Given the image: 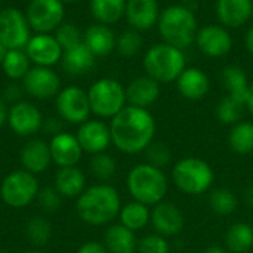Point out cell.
Returning <instances> with one entry per match:
<instances>
[{"instance_id": "obj_1", "label": "cell", "mask_w": 253, "mask_h": 253, "mask_svg": "<svg viewBox=\"0 0 253 253\" xmlns=\"http://www.w3.org/2000/svg\"><path fill=\"white\" fill-rule=\"evenodd\" d=\"M111 142L125 154H139L154 141L156 120L147 108L126 105L110 123Z\"/></svg>"}, {"instance_id": "obj_2", "label": "cell", "mask_w": 253, "mask_h": 253, "mask_svg": "<svg viewBox=\"0 0 253 253\" xmlns=\"http://www.w3.org/2000/svg\"><path fill=\"white\" fill-rule=\"evenodd\" d=\"M122 209V199L119 191L108 184H96L86 188L76 203L79 218L95 227L113 222Z\"/></svg>"}, {"instance_id": "obj_3", "label": "cell", "mask_w": 253, "mask_h": 253, "mask_svg": "<svg viewBox=\"0 0 253 253\" xmlns=\"http://www.w3.org/2000/svg\"><path fill=\"white\" fill-rule=\"evenodd\" d=\"M126 185L130 197L147 206H156L165 202L169 190V181L163 169L148 163L133 166L127 173Z\"/></svg>"}, {"instance_id": "obj_4", "label": "cell", "mask_w": 253, "mask_h": 253, "mask_svg": "<svg viewBox=\"0 0 253 253\" xmlns=\"http://www.w3.org/2000/svg\"><path fill=\"white\" fill-rule=\"evenodd\" d=\"M159 33L165 43L185 49L196 42L199 31L194 12L185 4H172L160 12Z\"/></svg>"}, {"instance_id": "obj_5", "label": "cell", "mask_w": 253, "mask_h": 253, "mask_svg": "<svg viewBox=\"0 0 253 253\" xmlns=\"http://www.w3.org/2000/svg\"><path fill=\"white\" fill-rule=\"evenodd\" d=\"M145 74L160 84L176 82L181 73L187 68V59L182 49L168 43L153 44L142 59Z\"/></svg>"}, {"instance_id": "obj_6", "label": "cell", "mask_w": 253, "mask_h": 253, "mask_svg": "<svg viewBox=\"0 0 253 253\" xmlns=\"http://www.w3.org/2000/svg\"><path fill=\"white\" fill-rule=\"evenodd\" d=\"M215 181L212 166L200 157H184L172 168V182L187 196H202L208 193Z\"/></svg>"}, {"instance_id": "obj_7", "label": "cell", "mask_w": 253, "mask_h": 253, "mask_svg": "<svg viewBox=\"0 0 253 253\" xmlns=\"http://www.w3.org/2000/svg\"><path fill=\"white\" fill-rule=\"evenodd\" d=\"M90 111L102 119H113L127 104L126 87L114 79H99L87 90Z\"/></svg>"}, {"instance_id": "obj_8", "label": "cell", "mask_w": 253, "mask_h": 253, "mask_svg": "<svg viewBox=\"0 0 253 253\" xmlns=\"http://www.w3.org/2000/svg\"><path fill=\"white\" fill-rule=\"evenodd\" d=\"M39 194V182L36 175L27 170H15L9 173L0 185L1 200L13 209L28 206Z\"/></svg>"}, {"instance_id": "obj_9", "label": "cell", "mask_w": 253, "mask_h": 253, "mask_svg": "<svg viewBox=\"0 0 253 253\" xmlns=\"http://www.w3.org/2000/svg\"><path fill=\"white\" fill-rule=\"evenodd\" d=\"M30 40L27 16L16 7L0 10V43L7 49H22Z\"/></svg>"}, {"instance_id": "obj_10", "label": "cell", "mask_w": 253, "mask_h": 253, "mask_svg": "<svg viewBox=\"0 0 253 253\" xmlns=\"http://www.w3.org/2000/svg\"><path fill=\"white\" fill-rule=\"evenodd\" d=\"M25 16L30 28L39 34H47L62 24L64 3L61 0H31Z\"/></svg>"}, {"instance_id": "obj_11", "label": "cell", "mask_w": 253, "mask_h": 253, "mask_svg": "<svg viewBox=\"0 0 253 253\" xmlns=\"http://www.w3.org/2000/svg\"><path fill=\"white\" fill-rule=\"evenodd\" d=\"M56 110L59 116L74 125H82L89 120L90 104L87 98V92H84L79 86H68L59 90L56 96Z\"/></svg>"}, {"instance_id": "obj_12", "label": "cell", "mask_w": 253, "mask_h": 253, "mask_svg": "<svg viewBox=\"0 0 253 253\" xmlns=\"http://www.w3.org/2000/svg\"><path fill=\"white\" fill-rule=\"evenodd\" d=\"M24 90L37 99H47L59 93L61 80L59 76L50 67H33L22 79Z\"/></svg>"}, {"instance_id": "obj_13", "label": "cell", "mask_w": 253, "mask_h": 253, "mask_svg": "<svg viewBox=\"0 0 253 253\" xmlns=\"http://www.w3.org/2000/svg\"><path fill=\"white\" fill-rule=\"evenodd\" d=\"M196 44L209 58H222L233 49V37L222 25H206L197 31Z\"/></svg>"}, {"instance_id": "obj_14", "label": "cell", "mask_w": 253, "mask_h": 253, "mask_svg": "<svg viewBox=\"0 0 253 253\" xmlns=\"http://www.w3.org/2000/svg\"><path fill=\"white\" fill-rule=\"evenodd\" d=\"M151 225L156 234H160L166 239L175 237L184 230L185 218H184L182 211L176 205L170 202H162L153 206Z\"/></svg>"}, {"instance_id": "obj_15", "label": "cell", "mask_w": 253, "mask_h": 253, "mask_svg": "<svg viewBox=\"0 0 253 253\" xmlns=\"http://www.w3.org/2000/svg\"><path fill=\"white\" fill-rule=\"evenodd\" d=\"M7 123L18 136H31L42 129L43 117L40 110L31 102H16L12 105Z\"/></svg>"}, {"instance_id": "obj_16", "label": "cell", "mask_w": 253, "mask_h": 253, "mask_svg": "<svg viewBox=\"0 0 253 253\" xmlns=\"http://www.w3.org/2000/svg\"><path fill=\"white\" fill-rule=\"evenodd\" d=\"M76 136L80 142L82 150L92 156L105 153L113 144L110 126L101 120H87L82 123Z\"/></svg>"}, {"instance_id": "obj_17", "label": "cell", "mask_w": 253, "mask_h": 253, "mask_svg": "<svg viewBox=\"0 0 253 253\" xmlns=\"http://www.w3.org/2000/svg\"><path fill=\"white\" fill-rule=\"evenodd\" d=\"M25 53L39 67H52L58 61L62 59V47L59 46L55 36L50 34H37L34 37H30Z\"/></svg>"}, {"instance_id": "obj_18", "label": "cell", "mask_w": 253, "mask_h": 253, "mask_svg": "<svg viewBox=\"0 0 253 253\" xmlns=\"http://www.w3.org/2000/svg\"><path fill=\"white\" fill-rule=\"evenodd\" d=\"M125 16L136 31L153 28L159 22L160 7L157 0H126Z\"/></svg>"}, {"instance_id": "obj_19", "label": "cell", "mask_w": 253, "mask_h": 253, "mask_svg": "<svg viewBox=\"0 0 253 253\" xmlns=\"http://www.w3.org/2000/svg\"><path fill=\"white\" fill-rule=\"evenodd\" d=\"M49 148H50L52 162L59 168L76 166L82 159V153H83L77 136L68 132H61L52 136L49 142Z\"/></svg>"}, {"instance_id": "obj_20", "label": "cell", "mask_w": 253, "mask_h": 253, "mask_svg": "<svg viewBox=\"0 0 253 253\" xmlns=\"http://www.w3.org/2000/svg\"><path fill=\"white\" fill-rule=\"evenodd\" d=\"M216 16L225 28H240L253 16V0H216Z\"/></svg>"}, {"instance_id": "obj_21", "label": "cell", "mask_w": 253, "mask_h": 253, "mask_svg": "<svg viewBox=\"0 0 253 253\" xmlns=\"http://www.w3.org/2000/svg\"><path fill=\"white\" fill-rule=\"evenodd\" d=\"M176 89L179 95L188 101H200L211 89L208 74L197 67H187L176 79Z\"/></svg>"}, {"instance_id": "obj_22", "label": "cell", "mask_w": 253, "mask_h": 253, "mask_svg": "<svg viewBox=\"0 0 253 253\" xmlns=\"http://www.w3.org/2000/svg\"><path fill=\"white\" fill-rule=\"evenodd\" d=\"M160 98V83L145 76L133 79L126 87V101L129 105L147 108Z\"/></svg>"}, {"instance_id": "obj_23", "label": "cell", "mask_w": 253, "mask_h": 253, "mask_svg": "<svg viewBox=\"0 0 253 253\" xmlns=\"http://www.w3.org/2000/svg\"><path fill=\"white\" fill-rule=\"evenodd\" d=\"M19 160L24 170L33 175L44 172L52 162L49 144L42 139L28 141L19 153Z\"/></svg>"}, {"instance_id": "obj_24", "label": "cell", "mask_w": 253, "mask_h": 253, "mask_svg": "<svg viewBox=\"0 0 253 253\" xmlns=\"http://www.w3.org/2000/svg\"><path fill=\"white\" fill-rule=\"evenodd\" d=\"M116 36L108 25L93 24L83 34V43L95 56H107L116 49Z\"/></svg>"}, {"instance_id": "obj_25", "label": "cell", "mask_w": 253, "mask_h": 253, "mask_svg": "<svg viewBox=\"0 0 253 253\" xmlns=\"http://www.w3.org/2000/svg\"><path fill=\"white\" fill-rule=\"evenodd\" d=\"M104 246L108 253H136L138 239L135 231L122 224H114L104 234Z\"/></svg>"}, {"instance_id": "obj_26", "label": "cell", "mask_w": 253, "mask_h": 253, "mask_svg": "<svg viewBox=\"0 0 253 253\" xmlns=\"http://www.w3.org/2000/svg\"><path fill=\"white\" fill-rule=\"evenodd\" d=\"M55 190L61 197L76 199L86 190V176L76 166L61 168L55 176Z\"/></svg>"}, {"instance_id": "obj_27", "label": "cell", "mask_w": 253, "mask_h": 253, "mask_svg": "<svg viewBox=\"0 0 253 253\" xmlns=\"http://www.w3.org/2000/svg\"><path fill=\"white\" fill-rule=\"evenodd\" d=\"M221 79H222V84L227 90V95L246 105L251 84H249L245 70L239 65H227L222 70Z\"/></svg>"}, {"instance_id": "obj_28", "label": "cell", "mask_w": 253, "mask_h": 253, "mask_svg": "<svg viewBox=\"0 0 253 253\" xmlns=\"http://www.w3.org/2000/svg\"><path fill=\"white\" fill-rule=\"evenodd\" d=\"M95 55L89 50L84 43L77 44L62 53V67L71 76H80L87 73L95 65Z\"/></svg>"}, {"instance_id": "obj_29", "label": "cell", "mask_w": 253, "mask_h": 253, "mask_svg": "<svg viewBox=\"0 0 253 253\" xmlns=\"http://www.w3.org/2000/svg\"><path fill=\"white\" fill-rule=\"evenodd\" d=\"M120 224L132 231H141L151 222V211L150 206L132 200L122 206L119 213Z\"/></svg>"}, {"instance_id": "obj_30", "label": "cell", "mask_w": 253, "mask_h": 253, "mask_svg": "<svg viewBox=\"0 0 253 253\" xmlns=\"http://www.w3.org/2000/svg\"><path fill=\"white\" fill-rule=\"evenodd\" d=\"M225 248L230 253H246L253 248V227L248 222H236L225 233Z\"/></svg>"}, {"instance_id": "obj_31", "label": "cell", "mask_w": 253, "mask_h": 253, "mask_svg": "<svg viewBox=\"0 0 253 253\" xmlns=\"http://www.w3.org/2000/svg\"><path fill=\"white\" fill-rule=\"evenodd\" d=\"M126 10V0H90V12L93 18L104 25L119 22Z\"/></svg>"}, {"instance_id": "obj_32", "label": "cell", "mask_w": 253, "mask_h": 253, "mask_svg": "<svg viewBox=\"0 0 253 253\" xmlns=\"http://www.w3.org/2000/svg\"><path fill=\"white\" fill-rule=\"evenodd\" d=\"M230 148L240 156H248L253 153V123L243 122L233 125L228 133Z\"/></svg>"}, {"instance_id": "obj_33", "label": "cell", "mask_w": 253, "mask_h": 253, "mask_svg": "<svg viewBox=\"0 0 253 253\" xmlns=\"http://www.w3.org/2000/svg\"><path fill=\"white\" fill-rule=\"evenodd\" d=\"M209 206L219 216H230L239 208V199L230 188H215L209 194Z\"/></svg>"}, {"instance_id": "obj_34", "label": "cell", "mask_w": 253, "mask_h": 253, "mask_svg": "<svg viewBox=\"0 0 253 253\" xmlns=\"http://www.w3.org/2000/svg\"><path fill=\"white\" fill-rule=\"evenodd\" d=\"M1 67L4 74L10 80H19L24 79V76L30 70V58L21 49H12L7 50Z\"/></svg>"}, {"instance_id": "obj_35", "label": "cell", "mask_w": 253, "mask_h": 253, "mask_svg": "<svg viewBox=\"0 0 253 253\" xmlns=\"http://www.w3.org/2000/svg\"><path fill=\"white\" fill-rule=\"evenodd\" d=\"M245 108H246V105L243 102H240V101H237V99L227 95L216 105L215 114H216V119L221 123L233 126V125H236V123H239L242 120Z\"/></svg>"}, {"instance_id": "obj_36", "label": "cell", "mask_w": 253, "mask_h": 253, "mask_svg": "<svg viewBox=\"0 0 253 253\" xmlns=\"http://www.w3.org/2000/svg\"><path fill=\"white\" fill-rule=\"evenodd\" d=\"M25 234H27V239L34 246L42 248V246L47 245V242L52 237V225L43 216H34L27 222Z\"/></svg>"}, {"instance_id": "obj_37", "label": "cell", "mask_w": 253, "mask_h": 253, "mask_svg": "<svg viewBox=\"0 0 253 253\" xmlns=\"http://www.w3.org/2000/svg\"><path fill=\"white\" fill-rule=\"evenodd\" d=\"M89 168H90L92 175L98 181L105 184V182H108L116 175L117 163H116L114 157L110 156L108 153H99V154H95L90 159Z\"/></svg>"}, {"instance_id": "obj_38", "label": "cell", "mask_w": 253, "mask_h": 253, "mask_svg": "<svg viewBox=\"0 0 253 253\" xmlns=\"http://www.w3.org/2000/svg\"><path fill=\"white\" fill-rule=\"evenodd\" d=\"M141 47H142V37L133 28L123 31L116 40V49L125 58L135 56L141 50Z\"/></svg>"}, {"instance_id": "obj_39", "label": "cell", "mask_w": 253, "mask_h": 253, "mask_svg": "<svg viewBox=\"0 0 253 253\" xmlns=\"http://www.w3.org/2000/svg\"><path fill=\"white\" fill-rule=\"evenodd\" d=\"M145 154V163L156 166L159 169H165L170 165L172 162V153L168 148L166 144L163 142H151L147 150L144 151Z\"/></svg>"}, {"instance_id": "obj_40", "label": "cell", "mask_w": 253, "mask_h": 253, "mask_svg": "<svg viewBox=\"0 0 253 253\" xmlns=\"http://www.w3.org/2000/svg\"><path fill=\"white\" fill-rule=\"evenodd\" d=\"M55 31H56L55 39L58 40L62 50H68V49L76 47L77 44L83 43V34L71 22H62Z\"/></svg>"}, {"instance_id": "obj_41", "label": "cell", "mask_w": 253, "mask_h": 253, "mask_svg": "<svg viewBox=\"0 0 253 253\" xmlns=\"http://www.w3.org/2000/svg\"><path fill=\"white\" fill-rule=\"evenodd\" d=\"M136 253H170V243L160 234H148L138 240Z\"/></svg>"}, {"instance_id": "obj_42", "label": "cell", "mask_w": 253, "mask_h": 253, "mask_svg": "<svg viewBox=\"0 0 253 253\" xmlns=\"http://www.w3.org/2000/svg\"><path fill=\"white\" fill-rule=\"evenodd\" d=\"M37 202H39L42 211H44L47 213H53L61 208V194L55 188L46 187V188L39 190Z\"/></svg>"}, {"instance_id": "obj_43", "label": "cell", "mask_w": 253, "mask_h": 253, "mask_svg": "<svg viewBox=\"0 0 253 253\" xmlns=\"http://www.w3.org/2000/svg\"><path fill=\"white\" fill-rule=\"evenodd\" d=\"M61 127H62L61 122H59L58 119H55V117H49V119L43 120V125H42V129H43L46 133L52 135V136L61 133Z\"/></svg>"}, {"instance_id": "obj_44", "label": "cell", "mask_w": 253, "mask_h": 253, "mask_svg": "<svg viewBox=\"0 0 253 253\" xmlns=\"http://www.w3.org/2000/svg\"><path fill=\"white\" fill-rule=\"evenodd\" d=\"M77 253H108V251L105 249L104 243L99 242H87L84 243Z\"/></svg>"}, {"instance_id": "obj_45", "label": "cell", "mask_w": 253, "mask_h": 253, "mask_svg": "<svg viewBox=\"0 0 253 253\" xmlns=\"http://www.w3.org/2000/svg\"><path fill=\"white\" fill-rule=\"evenodd\" d=\"M19 96H21V89H19V86H16V84H9V86L6 87V90H4V98H6V101L15 102V101L19 99Z\"/></svg>"}, {"instance_id": "obj_46", "label": "cell", "mask_w": 253, "mask_h": 253, "mask_svg": "<svg viewBox=\"0 0 253 253\" xmlns=\"http://www.w3.org/2000/svg\"><path fill=\"white\" fill-rule=\"evenodd\" d=\"M245 44H246L248 52H249V53L253 56V27H251V28H249V31L246 33Z\"/></svg>"}, {"instance_id": "obj_47", "label": "cell", "mask_w": 253, "mask_h": 253, "mask_svg": "<svg viewBox=\"0 0 253 253\" xmlns=\"http://www.w3.org/2000/svg\"><path fill=\"white\" fill-rule=\"evenodd\" d=\"M7 116H9V111L4 105L3 101H0V127L7 122Z\"/></svg>"}, {"instance_id": "obj_48", "label": "cell", "mask_w": 253, "mask_h": 253, "mask_svg": "<svg viewBox=\"0 0 253 253\" xmlns=\"http://www.w3.org/2000/svg\"><path fill=\"white\" fill-rule=\"evenodd\" d=\"M245 202L249 208L253 209V185L248 187V190L245 191Z\"/></svg>"}, {"instance_id": "obj_49", "label": "cell", "mask_w": 253, "mask_h": 253, "mask_svg": "<svg viewBox=\"0 0 253 253\" xmlns=\"http://www.w3.org/2000/svg\"><path fill=\"white\" fill-rule=\"evenodd\" d=\"M203 253H230L227 251V248H221V246H209V248H206Z\"/></svg>"}, {"instance_id": "obj_50", "label": "cell", "mask_w": 253, "mask_h": 253, "mask_svg": "<svg viewBox=\"0 0 253 253\" xmlns=\"http://www.w3.org/2000/svg\"><path fill=\"white\" fill-rule=\"evenodd\" d=\"M246 108L253 114V83L251 84V89H249V95H248V101H246Z\"/></svg>"}, {"instance_id": "obj_51", "label": "cell", "mask_w": 253, "mask_h": 253, "mask_svg": "<svg viewBox=\"0 0 253 253\" xmlns=\"http://www.w3.org/2000/svg\"><path fill=\"white\" fill-rule=\"evenodd\" d=\"M6 53H7V49L0 43V65L3 64V59H4V56H6Z\"/></svg>"}, {"instance_id": "obj_52", "label": "cell", "mask_w": 253, "mask_h": 253, "mask_svg": "<svg viewBox=\"0 0 253 253\" xmlns=\"http://www.w3.org/2000/svg\"><path fill=\"white\" fill-rule=\"evenodd\" d=\"M181 1H182V4L187 6V3H193V1H196V0H181Z\"/></svg>"}, {"instance_id": "obj_53", "label": "cell", "mask_w": 253, "mask_h": 253, "mask_svg": "<svg viewBox=\"0 0 253 253\" xmlns=\"http://www.w3.org/2000/svg\"><path fill=\"white\" fill-rule=\"evenodd\" d=\"M61 1H62V3H64V1H70V3H71V1H77V0H61Z\"/></svg>"}, {"instance_id": "obj_54", "label": "cell", "mask_w": 253, "mask_h": 253, "mask_svg": "<svg viewBox=\"0 0 253 253\" xmlns=\"http://www.w3.org/2000/svg\"><path fill=\"white\" fill-rule=\"evenodd\" d=\"M27 253H42V252H39V251H30V252H27Z\"/></svg>"}, {"instance_id": "obj_55", "label": "cell", "mask_w": 253, "mask_h": 253, "mask_svg": "<svg viewBox=\"0 0 253 253\" xmlns=\"http://www.w3.org/2000/svg\"><path fill=\"white\" fill-rule=\"evenodd\" d=\"M0 253H6V252H4V251H0Z\"/></svg>"}]
</instances>
